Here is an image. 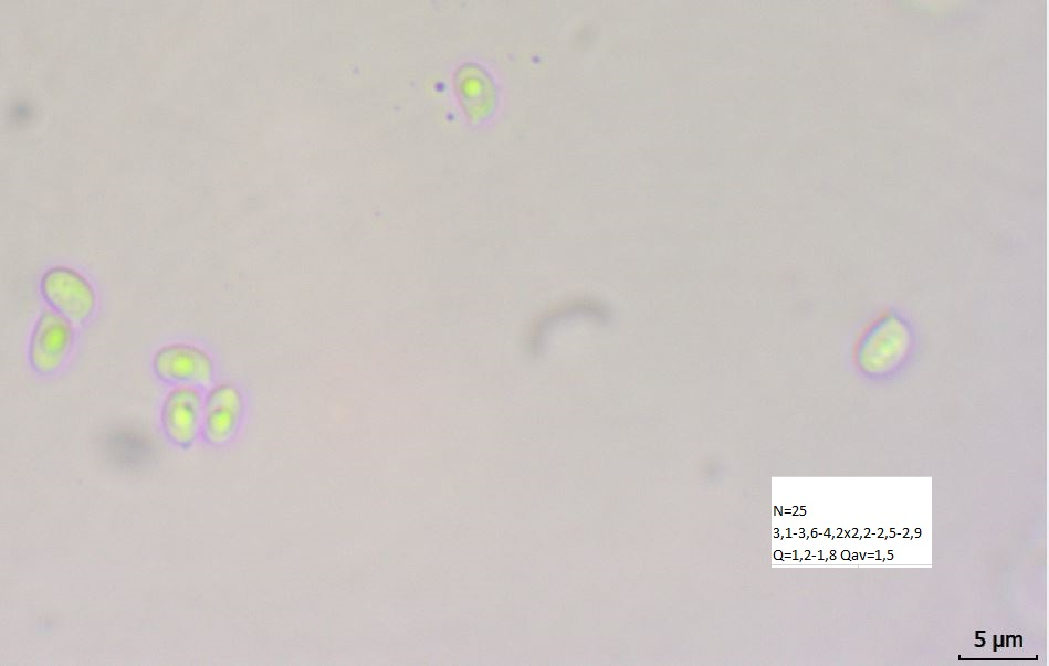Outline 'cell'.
Segmentation results:
<instances>
[{"instance_id":"1","label":"cell","mask_w":1049,"mask_h":666,"mask_svg":"<svg viewBox=\"0 0 1049 666\" xmlns=\"http://www.w3.org/2000/svg\"><path fill=\"white\" fill-rule=\"evenodd\" d=\"M40 289L55 311L73 321L88 319L96 306V296L90 282L69 267L48 269L41 277Z\"/></svg>"},{"instance_id":"2","label":"cell","mask_w":1049,"mask_h":666,"mask_svg":"<svg viewBox=\"0 0 1049 666\" xmlns=\"http://www.w3.org/2000/svg\"><path fill=\"white\" fill-rule=\"evenodd\" d=\"M73 340L70 319L54 310H44L34 325L29 343V360L41 374H50L63 363Z\"/></svg>"},{"instance_id":"3","label":"cell","mask_w":1049,"mask_h":666,"mask_svg":"<svg viewBox=\"0 0 1049 666\" xmlns=\"http://www.w3.org/2000/svg\"><path fill=\"white\" fill-rule=\"evenodd\" d=\"M203 403L198 389L185 384L170 390L161 406V427L177 447L193 445L201 431Z\"/></svg>"},{"instance_id":"4","label":"cell","mask_w":1049,"mask_h":666,"mask_svg":"<svg viewBox=\"0 0 1049 666\" xmlns=\"http://www.w3.org/2000/svg\"><path fill=\"white\" fill-rule=\"evenodd\" d=\"M153 369L161 380L207 385L213 376L211 357L189 343H170L159 348L153 357Z\"/></svg>"},{"instance_id":"5","label":"cell","mask_w":1049,"mask_h":666,"mask_svg":"<svg viewBox=\"0 0 1049 666\" xmlns=\"http://www.w3.org/2000/svg\"><path fill=\"white\" fill-rule=\"evenodd\" d=\"M243 400L239 390L229 383L212 388L207 395L201 422L206 442L219 446L228 443L239 429Z\"/></svg>"},{"instance_id":"6","label":"cell","mask_w":1049,"mask_h":666,"mask_svg":"<svg viewBox=\"0 0 1049 666\" xmlns=\"http://www.w3.org/2000/svg\"><path fill=\"white\" fill-rule=\"evenodd\" d=\"M842 558H843V559H848V558H849V551H843V552H842Z\"/></svg>"},{"instance_id":"7","label":"cell","mask_w":1049,"mask_h":666,"mask_svg":"<svg viewBox=\"0 0 1049 666\" xmlns=\"http://www.w3.org/2000/svg\"><path fill=\"white\" fill-rule=\"evenodd\" d=\"M850 533L851 536H854L857 533V529H853V531H851Z\"/></svg>"},{"instance_id":"8","label":"cell","mask_w":1049,"mask_h":666,"mask_svg":"<svg viewBox=\"0 0 1049 666\" xmlns=\"http://www.w3.org/2000/svg\"><path fill=\"white\" fill-rule=\"evenodd\" d=\"M894 536L895 533L893 532V529H892V532L890 533V538H893Z\"/></svg>"},{"instance_id":"9","label":"cell","mask_w":1049,"mask_h":666,"mask_svg":"<svg viewBox=\"0 0 1049 666\" xmlns=\"http://www.w3.org/2000/svg\"><path fill=\"white\" fill-rule=\"evenodd\" d=\"M868 532H869V529H866V531H864L866 537H867Z\"/></svg>"}]
</instances>
